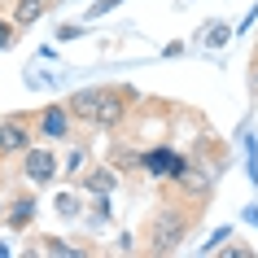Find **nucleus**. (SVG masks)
<instances>
[{"label": "nucleus", "mask_w": 258, "mask_h": 258, "mask_svg": "<svg viewBox=\"0 0 258 258\" xmlns=\"http://www.w3.org/2000/svg\"><path fill=\"white\" fill-rule=\"evenodd\" d=\"M83 184L92 192H109L114 188V175H109V171H92V175H83Z\"/></svg>", "instance_id": "obj_9"}, {"label": "nucleus", "mask_w": 258, "mask_h": 258, "mask_svg": "<svg viewBox=\"0 0 258 258\" xmlns=\"http://www.w3.org/2000/svg\"><path fill=\"white\" fill-rule=\"evenodd\" d=\"M40 14H44V0H18V9H14V22H18V27H27V22H35Z\"/></svg>", "instance_id": "obj_8"}, {"label": "nucleus", "mask_w": 258, "mask_h": 258, "mask_svg": "<svg viewBox=\"0 0 258 258\" xmlns=\"http://www.w3.org/2000/svg\"><path fill=\"white\" fill-rule=\"evenodd\" d=\"M254 88H258V66H254Z\"/></svg>", "instance_id": "obj_15"}, {"label": "nucleus", "mask_w": 258, "mask_h": 258, "mask_svg": "<svg viewBox=\"0 0 258 258\" xmlns=\"http://www.w3.org/2000/svg\"><path fill=\"white\" fill-rule=\"evenodd\" d=\"M228 40H232V27H228V22H215V27H210V35H206V44H210V48H223Z\"/></svg>", "instance_id": "obj_10"}, {"label": "nucleus", "mask_w": 258, "mask_h": 258, "mask_svg": "<svg viewBox=\"0 0 258 258\" xmlns=\"http://www.w3.org/2000/svg\"><path fill=\"white\" fill-rule=\"evenodd\" d=\"M9 44H14V22L0 18V48H9Z\"/></svg>", "instance_id": "obj_12"}, {"label": "nucleus", "mask_w": 258, "mask_h": 258, "mask_svg": "<svg viewBox=\"0 0 258 258\" xmlns=\"http://www.w3.org/2000/svg\"><path fill=\"white\" fill-rule=\"evenodd\" d=\"M140 166H145L149 175H158V179H179L184 171H188V162H184L175 149H149L145 158H140Z\"/></svg>", "instance_id": "obj_3"}, {"label": "nucleus", "mask_w": 258, "mask_h": 258, "mask_svg": "<svg viewBox=\"0 0 258 258\" xmlns=\"http://www.w3.org/2000/svg\"><path fill=\"white\" fill-rule=\"evenodd\" d=\"M22 158H27V175H31V184H53V175H57V158H53L48 149H27Z\"/></svg>", "instance_id": "obj_6"}, {"label": "nucleus", "mask_w": 258, "mask_h": 258, "mask_svg": "<svg viewBox=\"0 0 258 258\" xmlns=\"http://www.w3.org/2000/svg\"><path fill=\"white\" fill-rule=\"evenodd\" d=\"M44 5H53V0H44Z\"/></svg>", "instance_id": "obj_16"}, {"label": "nucleus", "mask_w": 258, "mask_h": 258, "mask_svg": "<svg viewBox=\"0 0 258 258\" xmlns=\"http://www.w3.org/2000/svg\"><path fill=\"white\" fill-rule=\"evenodd\" d=\"M31 219H35V197H18L9 210V228H27Z\"/></svg>", "instance_id": "obj_7"}, {"label": "nucleus", "mask_w": 258, "mask_h": 258, "mask_svg": "<svg viewBox=\"0 0 258 258\" xmlns=\"http://www.w3.org/2000/svg\"><path fill=\"white\" fill-rule=\"evenodd\" d=\"M79 166H83V149L70 153V162H66V175H79Z\"/></svg>", "instance_id": "obj_13"}, {"label": "nucleus", "mask_w": 258, "mask_h": 258, "mask_svg": "<svg viewBox=\"0 0 258 258\" xmlns=\"http://www.w3.org/2000/svg\"><path fill=\"white\" fill-rule=\"evenodd\" d=\"M188 236V215L179 206H166L149 219V254H175Z\"/></svg>", "instance_id": "obj_2"}, {"label": "nucleus", "mask_w": 258, "mask_h": 258, "mask_svg": "<svg viewBox=\"0 0 258 258\" xmlns=\"http://www.w3.org/2000/svg\"><path fill=\"white\" fill-rule=\"evenodd\" d=\"M57 210L61 215H75V197H57Z\"/></svg>", "instance_id": "obj_14"}, {"label": "nucleus", "mask_w": 258, "mask_h": 258, "mask_svg": "<svg viewBox=\"0 0 258 258\" xmlns=\"http://www.w3.org/2000/svg\"><path fill=\"white\" fill-rule=\"evenodd\" d=\"M70 118H83L92 127H118L127 118V92L122 88H83L70 96Z\"/></svg>", "instance_id": "obj_1"}, {"label": "nucleus", "mask_w": 258, "mask_h": 258, "mask_svg": "<svg viewBox=\"0 0 258 258\" xmlns=\"http://www.w3.org/2000/svg\"><path fill=\"white\" fill-rule=\"evenodd\" d=\"M31 149V127L22 118L0 122V153H27Z\"/></svg>", "instance_id": "obj_5"}, {"label": "nucleus", "mask_w": 258, "mask_h": 258, "mask_svg": "<svg viewBox=\"0 0 258 258\" xmlns=\"http://www.w3.org/2000/svg\"><path fill=\"white\" fill-rule=\"evenodd\" d=\"M118 5H122V0H101V5H92V9H88V18L96 22L101 14H109V9H118Z\"/></svg>", "instance_id": "obj_11"}, {"label": "nucleus", "mask_w": 258, "mask_h": 258, "mask_svg": "<svg viewBox=\"0 0 258 258\" xmlns=\"http://www.w3.org/2000/svg\"><path fill=\"white\" fill-rule=\"evenodd\" d=\"M70 122H75V118H70L66 105H48L40 114V136L44 140H66L70 136Z\"/></svg>", "instance_id": "obj_4"}]
</instances>
